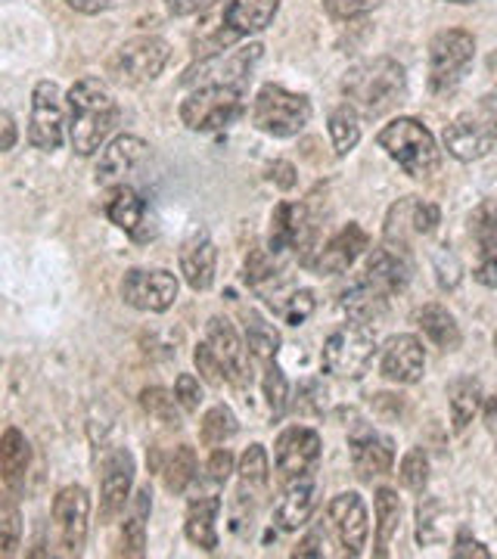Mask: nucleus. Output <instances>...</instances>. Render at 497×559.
<instances>
[{
    "label": "nucleus",
    "mask_w": 497,
    "mask_h": 559,
    "mask_svg": "<svg viewBox=\"0 0 497 559\" xmlns=\"http://www.w3.org/2000/svg\"><path fill=\"white\" fill-rule=\"evenodd\" d=\"M119 124V103L99 79H81L69 91V140L79 156H94Z\"/></svg>",
    "instance_id": "1"
},
{
    "label": "nucleus",
    "mask_w": 497,
    "mask_h": 559,
    "mask_svg": "<svg viewBox=\"0 0 497 559\" xmlns=\"http://www.w3.org/2000/svg\"><path fill=\"white\" fill-rule=\"evenodd\" d=\"M342 91L358 112L377 119V116L392 112L398 103H404L407 75H404V66L392 57H374L345 72Z\"/></svg>",
    "instance_id": "2"
},
{
    "label": "nucleus",
    "mask_w": 497,
    "mask_h": 559,
    "mask_svg": "<svg viewBox=\"0 0 497 559\" xmlns=\"http://www.w3.org/2000/svg\"><path fill=\"white\" fill-rule=\"evenodd\" d=\"M379 146L411 175V178H429L438 171V143L433 131L417 119H395L379 131Z\"/></svg>",
    "instance_id": "3"
},
{
    "label": "nucleus",
    "mask_w": 497,
    "mask_h": 559,
    "mask_svg": "<svg viewBox=\"0 0 497 559\" xmlns=\"http://www.w3.org/2000/svg\"><path fill=\"white\" fill-rule=\"evenodd\" d=\"M476 60V38L463 28L438 32L429 40V87L436 94H451L466 79L470 66Z\"/></svg>",
    "instance_id": "4"
},
{
    "label": "nucleus",
    "mask_w": 497,
    "mask_h": 559,
    "mask_svg": "<svg viewBox=\"0 0 497 559\" xmlns=\"http://www.w3.org/2000/svg\"><path fill=\"white\" fill-rule=\"evenodd\" d=\"M252 121L271 138H296L311 121V103L280 84H264L252 103Z\"/></svg>",
    "instance_id": "5"
},
{
    "label": "nucleus",
    "mask_w": 497,
    "mask_h": 559,
    "mask_svg": "<svg viewBox=\"0 0 497 559\" xmlns=\"http://www.w3.org/2000/svg\"><path fill=\"white\" fill-rule=\"evenodd\" d=\"M377 355V333L367 323H345L323 342V370L339 380H358Z\"/></svg>",
    "instance_id": "6"
},
{
    "label": "nucleus",
    "mask_w": 497,
    "mask_h": 559,
    "mask_svg": "<svg viewBox=\"0 0 497 559\" xmlns=\"http://www.w3.org/2000/svg\"><path fill=\"white\" fill-rule=\"evenodd\" d=\"M261 44H249V47H237V50H218V53H209L205 60H199L197 66H190L180 84L187 87H239L246 91V81L252 79V66L261 60Z\"/></svg>",
    "instance_id": "7"
},
{
    "label": "nucleus",
    "mask_w": 497,
    "mask_h": 559,
    "mask_svg": "<svg viewBox=\"0 0 497 559\" xmlns=\"http://www.w3.org/2000/svg\"><path fill=\"white\" fill-rule=\"evenodd\" d=\"M242 116V91L239 87H197L187 100L180 103V121L190 131H221Z\"/></svg>",
    "instance_id": "8"
},
{
    "label": "nucleus",
    "mask_w": 497,
    "mask_h": 559,
    "mask_svg": "<svg viewBox=\"0 0 497 559\" xmlns=\"http://www.w3.org/2000/svg\"><path fill=\"white\" fill-rule=\"evenodd\" d=\"M168 60H171V47L162 38L143 35V38L121 44L116 57L109 60V72L125 84H143V81L159 79Z\"/></svg>",
    "instance_id": "9"
},
{
    "label": "nucleus",
    "mask_w": 497,
    "mask_h": 559,
    "mask_svg": "<svg viewBox=\"0 0 497 559\" xmlns=\"http://www.w3.org/2000/svg\"><path fill=\"white\" fill-rule=\"evenodd\" d=\"M66 109H62V94L54 81H38L32 94V121H28V140L35 150L54 153L60 150L66 138Z\"/></svg>",
    "instance_id": "10"
},
{
    "label": "nucleus",
    "mask_w": 497,
    "mask_h": 559,
    "mask_svg": "<svg viewBox=\"0 0 497 559\" xmlns=\"http://www.w3.org/2000/svg\"><path fill=\"white\" fill-rule=\"evenodd\" d=\"M495 131L485 106H478L476 112H463L445 128V150L458 162H476L488 156L495 150Z\"/></svg>",
    "instance_id": "11"
},
{
    "label": "nucleus",
    "mask_w": 497,
    "mask_h": 559,
    "mask_svg": "<svg viewBox=\"0 0 497 559\" xmlns=\"http://www.w3.org/2000/svg\"><path fill=\"white\" fill-rule=\"evenodd\" d=\"M121 299L138 311L162 314L178 299V277L168 271H128L121 280Z\"/></svg>",
    "instance_id": "12"
},
{
    "label": "nucleus",
    "mask_w": 497,
    "mask_h": 559,
    "mask_svg": "<svg viewBox=\"0 0 497 559\" xmlns=\"http://www.w3.org/2000/svg\"><path fill=\"white\" fill-rule=\"evenodd\" d=\"M271 255H280L286 249H296L301 261L308 259L311 246H315V221L308 215L305 205L296 202H280L274 209V218H271Z\"/></svg>",
    "instance_id": "13"
},
{
    "label": "nucleus",
    "mask_w": 497,
    "mask_h": 559,
    "mask_svg": "<svg viewBox=\"0 0 497 559\" xmlns=\"http://www.w3.org/2000/svg\"><path fill=\"white\" fill-rule=\"evenodd\" d=\"M87 520H91V495L81 485L62 488L54 500V522L60 528L62 547L66 554L79 557L87 540Z\"/></svg>",
    "instance_id": "14"
},
{
    "label": "nucleus",
    "mask_w": 497,
    "mask_h": 559,
    "mask_svg": "<svg viewBox=\"0 0 497 559\" xmlns=\"http://www.w3.org/2000/svg\"><path fill=\"white\" fill-rule=\"evenodd\" d=\"M277 473L283 479H301L308 476L320 460V436L305 426H289L274 444Z\"/></svg>",
    "instance_id": "15"
},
{
    "label": "nucleus",
    "mask_w": 497,
    "mask_h": 559,
    "mask_svg": "<svg viewBox=\"0 0 497 559\" xmlns=\"http://www.w3.org/2000/svg\"><path fill=\"white\" fill-rule=\"evenodd\" d=\"M280 0H227L224 7V28L218 35V50H224L230 40L249 38V35H259L264 32L274 16H277ZM215 50V53H218Z\"/></svg>",
    "instance_id": "16"
},
{
    "label": "nucleus",
    "mask_w": 497,
    "mask_h": 559,
    "mask_svg": "<svg viewBox=\"0 0 497 559\" xmlns=\"http://www.w3.org/2000/svg\"><path fill=\"white\" fill-rule=\"evenodd\" d=\"M330 520L336 528L339 544L348 557H360L370 535V520H367V503L358 491H342L330 503Z\"/></svg>",
    "instance_id": "17"
},
{
    "label": "nucleus",
    "mask_w": 497,
    "mask_h": 559,
    "mask_svg": "<svg viewBox=\"0 0 497 559\" xmlns=\"http://www.w3.org/2000/svg\"><path fill=\"white\" fill-rule=\"evenodd\" d=\"M379 373L389 382L398 385H414L426 373V352L423 342L411 333H401L382 345V358H379Z\"/></svg>",
    "instance_id": "18"
},
{
    "label": "nucleus",
    "mask_w": 497,
    "mask_h": 559,
    "mask_svg": "<svg viewBox=\"0 0 497 559\" xmlns=\"http://www.w3.org/2000/svg\"><path fill=\"white\" fill-rule=\"evenodd\" d=\"M205 345L212 348V355L218 358L221 370L227 382H242L249 380V348L246 342L239 340V333L234 330V323L227 318H212L209 320V330H205Z\"/></svg>",
    "instance_id": "19"
},
{
    "label": "nucleus",
    "mask_w": 497,
    "mask_h": 559,
    "mask_svg": "<svg viewBox=\"0 0 497 559\" xmlns=\"http://www.w3.org/2000/svg\"><path fill=\"white\" fill-rule=\"evenodd\" d=\"M470 234L478 246V261L473 277L497 289V200H488L478 205L476 212L470 215Z\"/></svg>",
    "instance_id": "20"
},
{
    "label": "nucleus",
    "mask_w": 497,
    "mask_h": 559,
    "mask_svg": "<svg viewBox=\"0 0 497 559\" xmlns=\"http://www.w3.org/2000/svg\"><path fill=\"white\" fill-rule=\"evenodd\" d=\"M348 448H352V466H355L360 481H374L386 476L395 463V444H392V439L379 436L377 429H358L348 441Z\"/></svg>",
    "instance_id": "21"
},
{
    "label": "nucleus",
    "mask_w": 497,
    "mask_h": 559,
    "mask_svg": "<svg viewBox=\"0 0 497 559\" xmlns=\"http://www.w3.org/2000/svg\"><path fill=\"white\" fill-rule=\"evenodd\" d=\"M134 485V457L119 448L103 460V481H99V500H103V520H113L125 510Z\"/></svg>",
    "instance_id": "22"
},
{
    "label": "nucleus",
    "mask_w": 497,
    "mask_h": 559,
    "mask_svg": "<svg viewBox=\"0 0 497 559\" xmlns=\"http://www.w3.org/2000/svg\"><path fill=\"white\" fill-rule=\"evenodd\" d=\"M367 246H370L367 230L360 224H345L333 240L318 249V259H311V267L318 274H345L364 255Z\"/></svg>",
    "instance_id": "23"
},
{
    "label": "nucleus",
    "mask_w": 497,
    "mask_h": 559,
    "mask_svg": "<svg viewBox=\"0 0 497 559\" xmlns=\"http://www.w3.org/2000/svg\"><path fill=\"white\" fill-rule=\"evenodd\" d=\"M411 274H414V264L407 259V249H398L389 242L370 252L367 271H364V277L370 280L382 296L401 293L411 283Z\"/></svg>",
    "instance_id": "24"
},
{
    "label": "nucleus",
    "mask_w": 497,
    "mask_h": 559,
    "mask_svg": "<svg viewBox=\"0 0 497 559\" xmlns=\"http://www.w3.org/2000/svg\"><path fill=\"white\" fill-rule=\"evenodd\" d=\"M143 156H146V143L134 134H121L109 146H103V153H99L97 183L99 187H119L143 162Z\"/></svg>",
    "instance_id": "25"
},
{
    "label": "nucleus",
    "mask_w": 497,
    "mask_h": 559,
    "mask_svg": "<svg viewBox=\"0 0 497 559\" xmlns=\"http://www.w3.org/2000/svg\"><path fill=\"white\" fill-rule=\"evenodd\" d=\"M215 264H218V249H215V242L205 230L184 242L180 274L190 283V289H197V293L209 289L215 283Z\"/></svg>",
    "instance_id": "26"
},
{
    "label": "nucleus",
    "mask_w": 497,
    "mask_h": 559,
    "mask_svg": "<svg viewBox=\"0 0 497 559\" xmlns=\"http://www.w3.org/2000/svg\"><path fill=\"white\" fill-rule=\"evenodd\" d=\"M315 507H318V485L308 479V476L293 479V485H289V488L283 491V498H280L277 513H274L277 528H283V532H298V528H305L308 520L315 516Z\"/></svg>",
    "instance_id": "27"
},
{
    "label": "nucleus",
    "mask_w": 497,
    "mask_h": 559,
    "mask_svg": "<svg viewBox=\"0 0 497 559\" xmlns=\"http://www.w3.org/2000/svg\"><path fill=\"white\" fill-rule=\"evenodd\" d=\"M32 463V448L28 439L22 436L20 429H7L0 436V479L10 491H22L25 485V473Z\"/></svg>",
    "instance_id": "28"
},
{
    "label": "nucleus",
    "mask_w": 497,
    "mask_h": 559,
    "mask_svg": "<svg viewBox=\"0 0 497 559\" xmlns=\"http://www.w3.org/2000/svg\"><path fill=\"white\" fill-rule=\"evenodd\" d=\"M221 513V500L215 495H202V498L190 500V510H187V538L193 540L202 550H215L218 547V528L215 520Z\"/></svg>",
    "instance_id": "29"
},
{
    "label": "nucleus",
    "mask_w": 497,
    "mask_h": 559,
    "mask_svg": "<svg viewBox=\"0 0 497 559\" xmlns=\"http://www.w3.org/2000/svg\"><path fill=\"white\" fill-rule=\"evenodd\" d=\"M150 498H153L150 488H140L131 500L128 520L121 525V554L125 557H143L146 554V522H150V510H153Z\"/></svg>",
    "instance_id": "30"
},
{
    "label": "nucleus",
    "mask_w": 497,
    "mask_h": 559,
    "mask_svg": "<svg viewBox=\"0 0 497 559\" xmlns=\"http://www.w3.org/2000/svg\"><path fill=\"white\" fill-rule=\"evenodd\" d=\"M419 330L426 333V340L433 342L441 352H458L460 348V326L454 314L445 305H426L417 314Z\"/></svg>",
    "instance_id": "31"
},
{
    "label": "nucleus",
    "mask_w": 497,
    "mask_h": 559,
    "mask_svg": "<svg viewBox=\"0 0 497 559\" xmlns=\"http://www.w3.org/2000/svg\"><path fill=\"white\" fill-rule=\"evenodd\" d=\"M106 218L113 221L116 227H121V230L138 237V227L146 218V205H143V200L131 187L119 183V187H113V193L106 200Z\"/></svg>",
    "instance_id": "32"
},
{
    "label": "nucleus",
    "mask_w": 497,
    "mask_h": 559,
    "mask_svg": "<svg viewBox=\"0 0 497 559\" xmlns=\"http://www.w3.org/2000/svg\"><path fill=\"white\" fill-rule=\"evenodd\" d=\"M386 299H389V296H382L370 280L360 277L358 283L342 296V308H345V314L355 320V323H374V320L386 311Z\"/></svg>",
    "instance_id": "33"
},
{
    "label": "nucleus",
    "mask_w": 497,
    "mask_h": 559,
    "mask_svg": "<svg viewBox=\"0 0 497 559\" xmlns=\"http://www.w3.org/2000/svg\"><path fill=\"white\" fill-rule=\"evenodd\" d=\"M448 404H451V426L454 432H463L473 417L478 414V404H482V385L473 377H460V380L451 382L448 389Z\"/></svg>",
    "instance_id": "34"
},
{
    "label": "nucleus",
    "mask_w": 497,
    "mask_h": 559,
    "mask_svg": "<svg viewBox=\"0 0 497 559\" xmlns=\"http://www.w3.org/2000/svg\"><path fill=\"white\" fill-rule=\"evenodd\" d=\"M374 513H377V557H389V544L401 528V500L392 488H379L374 500Z\"/></svg>",
    "instance_id": "35"
},
{
    "label": "nucleus",
    "mask_w": 497,
    "mask_h": 559,
    "mask_svg": "<svg viewBox=\"0 0 497 559\" xmlns=\"http://www.w3.org/2000/svg\"><path fill=\"white\" fill-rule=\"evenodd\" d=\"M242 320H246V348H249V355L259 358L261 364H271L280 352L277 326L268 323V320L261 318V314H256V311H249Z\"/></svg>",
    "instance_id": "36"
},
{
    "label": "nucleus",
    "mask_w": 497,
    "mask_h": 559,
    "mask_svg": "<svg viewBox=\"0 0 497 559\" xmlns=\"http://www.w3.org/2000/svg\"><path fill=\"white\" fill-rule=\"evenodd\" d=\"M327 128H330V140H333L336 156H348V153L358 146L360 119H358V109H355L352 103H342V106H336V109L330 112Z\"/></svg>",
    "instance_id": "37"
},
{
    "label": "nucleus",
    "mask_w": 497,
    "mask_h": 559,
    "mask_svg": "<svg viewBox=\"0 0 497 559\" xmlns=\"http://www.w3.org/2000/svg\"><path fill=\"white\" fill-rule=\"evenodd\" d=\"M417 197H407V200H398L389 209V218H386V242L398 246V249H407L411 237H417Z\"/></svg>",
    "instance_id": "38"
},
{
    "label": "nucleus",
    "mask_w": 497,
    "mask_h": 559,
    "mask_svg": "<svg viewBox=\"0 0 497 559\" xmlns=\"http://www.w3.org/2000/svg\"><path fill=\"white\" fill-rule=\"evenodd\" d=\"M239 481H242V491L252 495H261L268 488V479H271V463H268V451L264 444H249L239 457Z\"/></svg>",
    "instance_id": "39"
},
{
    "label": "nucleus",
    "mask_w": 497,
    "mask_h": 559,
    "mask_svg": "<svg viewBox=\"0 0 497 559\" xmlns=\"http://www.w3.org/2000/svg\"><path fill=\"white\" fill-rule=\"evenodd\" d=\"M197 473V451L190 444H180V448H175V454L168 457V466H165V488L171 495H184L193 485Z\"/></svg>",
    "instance_id": "40"
},
{
    "label": "nucleus",
    "mask_w": 497,
    "mask_h": 559,
    "mask_svg": "<svg viewBox=\"0 0 497 559\" xmlns=\"http://www.w3.org/2000/svg\"><path fill=\"white\" fill-rule=\"evenodd\" d=\"M22 540V513L16 491L0 495V557H13Z\"/></svg>",
    "instance_id": "41"
},
{
    "label": "nucleus",
    "mask_w": 497,
    "mask_h": 559,
    "mask_svg": "<svg viewBox=\"0 0 497 559\" xmlns=\"http://www.w3.org/2000/svg\"><path fill=\"white\" fill-rule=\"evenodd\" d=\"M237 417L227 404H215L205 417H202V426H199V436H202V444L209 448H218L227 439L237 436Z\"/></svg>",
    "instance_id": "42"
},
{
    "label": "nucleus",
    "mask_w": 497,
    "mask_h": 559,
    "mask_svg": "<svg viewBox=\"0 0 497 559\" xmlns=\"http://www.w3.org/2000/svg\"><path fill=\"white\" fill-rule=\"evenodd\" d=\"M398 479H401V485L407 491H417V495L426 488V481H429V457L423 454V448H411L404 454L401 466H398Z\"/></svg>",
    "instance_id": "43"
},
{
    "label": "nucleus",
    "mask_w": 497,
    "mask_h": 559,
    "mask_svg": "<svg viewBox=\"0 0 497 559\" xmlns=\"http://www.w3.org/2000/svg\"><path fill=\"white\" fill-rule=\"evenodd\" d=\"M140 404H143V411L150 414V417H156L159 423H168V426H178V399L171 395V392H165L159 385H153V389H143V395H140Z\"/></svg>",
    "instance_id": "44"
},
{
    "label": "nucleus",
    "mask_w": 497,
    "mask_h": 559,
    "mask_svg": "<svg viewBox=\"0 0 497 559\" xmlns=\"http://www.w3.org/2000/svg\"><path fill=\"white\" fill-rule=\"evenodd\" d=\"M264 399H268V407L274 417H283L286 404H289V382L283 377L277 364H264Z\"/></svg>",
    "instance_id": "45"
},
{
    "label": "nucleus",
    "mask_w": 497,
    "mask_h": 559,
    "mask_svg": "<svg viewBox=\"0 0 497 559\" xmlns=\"http://www.w3.org/2000/svg\"><path fill=\"white\" fill-rule=\"evenodd\" d=\"M315 308H318V301H315V293H308V289H296V293H289L277 305L280 318L286 320V323H293V326H298V323H305V320L311 318Z\"/></svg>",
    "instance_id": "46"
},
{
    "label": "nucleus",
    "mask_w": 497,
    "mask_h": 559,
    "mask_svg": "<svg viewBox=\"0 0 497 559\" xmlns=\"http://www.w3.org/2000/svg\"><path fill=\"white\" fill-rule=\"evenodd\" d=\"M377 7H382V0H323V10L339 22H352L374 13Z\"/></svg>",
    "instance_id": "47"
},
{
    "label": "nucleus",
    "mask_w": 497,
    "mask_h": 559,
    "mask_svg": "<svg viewBox=\"0 0 497 559\" xmlns=\"http://www.w3.org/2000/svg\"><path fill=\"white\" fill-rule=\"evenodd\" d=\"M193 360H197L199 373H202V380L209 382V385H224L227 382V377H224V370H221L218 358L212 355V348L202 342L197 348V355H193Z\"/></svg>",
    "instance_id": "48"
},
{
    "label": "nucleus",
    "mask_w": 497,
    "mask_h": 559,
    "mask_svg": "<svg viewBox=\"0 0 497 559\" xmlns=\"http://www.w3.org/2000/svg\"><path fill=\"white\" fill-rule=\"evenodd\" d=\"M175 399L184 411H199V401H202V389H199L197 377H190V373H180L178 382H175Z\"/></svg>",
    "instance_id": "49"
},
{
    "label": "nucleus",
    "mask_w": 497,
    "mask_h": 559,
    "mask_svg": "<svg viewBox=\"0 0 497 559\" xmlns=\"http://www.w3.org/2000/svg\"><path fill=\"white\" fill-rule=\"evenodd\" d=\"M205 473H209V479L215 481V485H224V481L230 479V473H234V454L227 448H215L209 463H205Z\"/></svg>",
    "instance_id": "50"
},
{
    "label": "nucleus",
    "mask_w": 497,
    "mask_h": 559,
    "mask_svg": "<svg viewBox=\"0 0 497 559\" xmlns=\"http://www.w3.org/2000/svg\"><path fill=\"white\" fill-rule=\"evenodd\" d=\"M323 404H327V389H320L318 382H308V385L301 389V401H298L296 407L301 414H320Z\"/></svg>",
    "instance_id": "51"
},
{
    "label": "nucleus",
    "mask_w": 497,
    "mask_h": 559,
    "mask_svg": "<svg viewBox=\"0 0 497 559\" xmlns=\"http://www.w3.org/2000/svg\"><path fill=\"white\" fill-rule=\"evenodd\" d=\"M454 557L458 559H488L492 557V550H488L485 544H478V540L460 535L458 544H454Z\"/></svg>",
    "instance_id": "52"
},
{
    "label": "nucleus",
    "mask_w": 497,
    "mask_h": 559,
    "mask_svg": "<svg viewBox=\"0 0 497 559\" xmlns=\"http://www.w3.org/2000/svg\"><path fill=\"white\" fill-rule=\"evenodd\" d=\"M165 3L175 16H197V13H205L209 7H215L218 0H165Z\"/></svg>",
    "instance_id": "53"
},
{
    "label": "nucleus",
    "mask_w": 497,
    "mask_h": 559,
    "mask_svg": "<svg viewBox=\"0 0 497 559\" xmlns=\"http://www.w3.org/2000/svg\"><path fill=\"white\" fill-rule=\"evenodd\" d=\"M16 140H20L16 121H13L10 112H0V153L13 150V146H16Z\"/></svg>",
    "instance_id": "54"
},
{
    "label": "nucleus",
    "mask_w": 497,
    "mask_h": 559,
    "mask_svg": "<svg viewBox=\"0 0 497 559\" xmlns=\"http://www.w3.org/2000/svg\"><path fill=\"white\" fill-rule=\"evenodd\" d=\"M271 180H277L283 190H289L296 183V168L289 162H274L271 165Z\"/></svg>",
    "instance_id": "55"
},
{
    "label": "nucleus",
    "mask_w": 497,
    "mask_h": 559,
    "mask_svg": "<svg viewBox=\"0 0 497 559\" xmlns=\"http://www.w3.org/2000/svg\"><path fill=\"white\" fill-rule=\"evenodd\" d=\"M293 557H315V559L323 557V550H320V535H308V538L298 544Z\"/></svg>",
    "instance_id": "56"
},
{
    "label": "nucleus",
    "mask_w": 497,
    "mask_h": 559,
    "mask_svg": "<svg viewBox=\"0 0 497 559\" xmlns=\"http://www.w3.org/2000/svg\"><path fill=\"white\" fill-rule=\"evenodd\" d=\"M72 10H79V13H99V10H106L109 7V0H66Z\"/></svg>",
    "instance_id": "57"
},
{
    "label": "nucleus",
    "mask_w": 497,
    "mask_h": 559,
    "mask_svg": "<svg viewBox=\"0 0 497 559\" xmlns=\"http://www.w3.org/2000/svg\"><path fill=\"white\" fill-rule=\"evenodd\" d=\"M482 106H485V112H488V121H492V131H495V140H497V97H485Z\"/></svg>",
    "instance_id": "58"
},
{
    "label": "nucleus",
    "mask_w": 497,
    "mask_h": 559,
    "mask_svg": "<svg viewBox=\"0 0 497 559\" xmlns=\"http://www.w3.org/2000/svg\"><path fill=\"white\" fill-rule=\"evenodd\" d=\"M451 3H473V0H451Z\"/></svg>",
    "instance_id": "59"
},
{
    "label": "nucleus",
    "mask_w": 497,
    "mask_h": 559,
    "mask_svg": "<svg viewBox=\"0 0 497 559\" xmlns=\"http://www.w3.org/2000/svg\"><path fill=\"white\" fill-rule=\"evenodd\" d=\"M495 352H497V336H495Z\"/></svg>",
    "instance_id": "60"
}]
</instances>
